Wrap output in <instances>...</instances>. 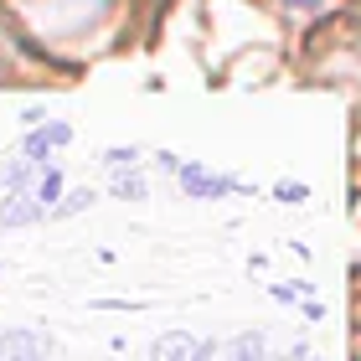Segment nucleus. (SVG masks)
<instances>
[{"label":"nucleus","instance_id":"nucleus-9","mask_svg":"<svg viewBox=\"0 0 361 361\" xmlns=\"http://www.w3.org/2000/svg\"><path fill=\"white\" fill-rule=\"evenodd\" d=\"M37 202L52 212V202H62V176L52 166H42V180H37Z\"/></svg>","mask_w":361,"mask_h":361},{"label":"nucleus","instance_id":"nucleus-1","mask_svg":"<svg viewBox=\"0 0 361 361\" xmlns=\"http://www.w3.org/2000/svg\"><path fill=\"white\" fill-rule=\"evenodd\" d=\"M104 11H109V0H47L37 11V21H42V31H52V37H83Z\"/></svg>","mask_w":361,"mask_h":361},{"label":"nucleus","instance_id":"nucleus-11","mask_svg":"<svg viewBox=\"0 0 361 361\" xmlns=\"http://www.w3.org/2000/svg\"><path fill=\"white\" fill-rule=\"evenodd\" d=\"M83 207H93V191H68L47 217H73V212H83Z\"/></svg>","mask_w":361,"mask_h":361},{"label":"nucleus","instance_id":"nucleus-10","mask_svg":"<svg viewBox=\"0 0 361 361\" xmlns=\"http://www.w3.org/2000/svg\"><path fill=\"white\" fill-rule=\"evenodd\" d=\"M31 171H37L31 160H11V166H6V191H11V196H21V191L31 186Z\"/></svg>","mask_w":361,"mask_h":361},{"label":"nucleus","instance_id":"nucleus-4","mask_svg":"<svg viewBox=\"0 0 361 361\" xmlns=\"http://www.w3.org/2000/svg\"><path fill=\"white\" fill-rule=\"evenodd\" d=\"M0 361H47V341L37 331H0Z\"/></svg>","mask_w":361,"mask_h":361},{"label":"nucleus","instance_id":"nucleus-13","mask_svg":"<svg viewBox=\"0 0 361 361\" xmlns=\"http://www.w3.org/2000/svg\"><path fill=\"white\" fill-rule=\"evenodd\" d=\"M305 196H310L305 180H279V202H284V207H300Z\"/></svg>","mask_w":361,"mask_h":361},{"label":"nucleus","instance_id":"nucleus-12","mask_svg":"<svg viewBox=\"0 0 361 361\" xmlns=\"http://www.w3.org/2000/svg\"><path fill=\"white\" fill-rule=\"evenodd\" d=\"M135 160H140V155H135V150H124V145H114V150H109V155H104V166H109V171H114V176H119V171H135Z\"/></svg>","mask_w":361,"mask_h":361},{"label":"nucleus","instance_id":"nucleus-7","mask_svg":"<svg viewBox=\"0 0 361 361\" xmlns=\"http://www.w3.org/2000/svg\"><path fill=\"white\" fill-rule=\"evenodd\" d=\"M233 361H269V341H264V331H243V336L233 341Z\"/></svg>","mask_w":361,"mask_h":361},{"label":"nucleus","instance_id":"nucleus-6","mask_svg":"<svg viewBox=\"0 0 361 361\" xmlns=\"http://www.w3.org/2000/svg\"><path fill=\"white\" fill-rule=\"evenodd\" d=\"M42 217H47V207L37 202V196H11V202L0 207V227H31Z\"/></svg>","mask_w":361,"mask_h":361},{"label":"nucleus","instance_id":"nucleus-2","mask_svg":"<svg viewBox=\"0 0 361 361\" xmlns=\"http://www.w3.org/2000/svg\"><path fill=\"white\" fill-rule=\"evenodd\" d=\"M180 191L186 196H196V202H217V196H233V191H248L243 180H233V176H212L207 166H186L180 160Z\"/></svg>","mask_w":361,"mask_h":361},{"label":"nucleus","instance_id":"nucleus-8","mask_svg":"<svg viewBox=\"0 0 361 361\" xmlns=\"http://www.w3.org/2000/svg\"><path fill=\"white\" fill-rule=\"evenodd\" d=\"M109 191L119 196V202H145V196H150V186H145V176H140V171H119Z\"/></svg>","mask_w":361,"mask_h":361},{"label":"nucleus","instance_id":"nucleus-14","mask_svg":"<svg viewBox=\"0 0 361 361\" xmlns=\"http://www.w3.org/2000/svg\"><path fill=\"white\" fill-rule=\"evenodd\" d=\"M284 6H294V11H320L325 0H284Z\"/></svg>","mask_w":361,"mask_h":361},{"label":"nucleus","instance_id":"nucleus-3","mask_svg":"<svg viewBox=\"0 0 361 361\" xmlns=\"http://www.w3.org/2000/svg\"><path fill=\"white\" fill-rule=\"evenodd\" d=\"M217 356V341H196L191 331H171L150 346V361H212Z\"/></svg>","mask_w":361,"mask_h":361},{"label":"nucleus","instance_id":"nucleus-5","mask_svg":"<svg viewBox=\"0 0 361 361\" xmlns=\"http://www.w3.org/2000/svg\"><path fill=\"white\" fill-rule=\"evenodd\" d=\"M68 140H73V129H68V124H47V129H31V135H26V155L37 160V166H47V155H52V150H62Z\"/></svg>","mask_w":361,"mask_h":361}]
</instances>
